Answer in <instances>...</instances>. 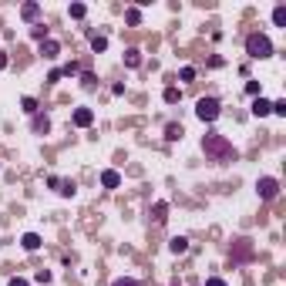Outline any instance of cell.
Segmentation results:
<instances>
[{
  "label": "cell",
  "instance_id": "obj_1",
  "mask_svg": "<svg viewBox=\"0 0 286 286\" xmlns=\"http://www.w3.org/2000/svg\"><path fill=\"white\" fill-rule=\"evenodd\" d=\"M202 152L209 162H219V165H226V162H236V148H232V142H229L226 135L212 132L202 138Z\"/></svg>",
  "mask_w": 286,
  "mask_h": 286
},
{
  "label": "cell",
  "instance_id": "obj_2",
  "mask_svg": "<svg viewBox=\"0 0 286 286\" xmlns=\"http://www.w3.org/2000/svg\"><path fill=\"white\" fill-rule=\"evenodd\" d=\"M246 54L252 57V61H263V57L273 54V40H269L266 34H249L246 37Z\"/></svg>",
  "mask_w": 286,
  "mask_h": 286
},
{
  "label": "cell",
  "instance_id": "obj_3",
  "mask_svg": "<svg viewBox=\"0 0 286 286\" xmlns=\"http://www.w3.org/2000/svg\"><path fill=\"white\" fill-rule=\"evenodd\" d=\"M195 114H199V121H215V118L222 114L219 98H199V101H195Z\"/></svg>",
  "mask_w": 286,
  "mask_h": 286
},
{
  "label": "cell",
  "instance_id": "obj_4",
  "mask_svg": "<svg viewBox=\"0 0 286 286\" xmlns=\"http://www.w3.org/2000/svg\"><path fill=\"white\" fill-rule=\"evenodd\" d=\"M256 195H259L263 202H273V199L280 195V179H273V175H263V179L256 182Z\"/></svg>",
  "mask_w": 286,
  "mask_h": 286
},
{
  "label": "cell",
  "instance_id": "obj_5",
  "mask_svg": "<svg viewBox=\"0 0 286 286\" xmlns=\"http://www.w3.org/2000/svg\"><path fill=\"white\" fill-rule=\"evenodd\" d=\"M229 256H232V263H249V259H252V243H249V239H232Z\"/></svg>",
  "mask_w": 286,
  "mask_h": 286
},
{
  "label": "cell",
  "instance_id": "obj_6",
  "mask_svg": "<svg viewBox=\"0 0 286 286\" xmlns=\"http://www.w3.org/2000/svg\"><path fill=\"white\" fill-rule=\"evenodd\" d=\"M71 121H74L77 128H88V125L95 121V111H91V108H77V111H74V118H71Z\"/></svg>",
  "mask_w": 286,
  "mask_h": 286
},
{
  "label": "cell",
  "instance_id": "obj_7",
  "mask_svg": "<svg viewBox=\"0 0 286 286\" xmlns=\"http://www.w3.org/2000/svg\"><path fill=\"white\" fill-rule=\"evenodd\" d=\"M101 185H105V189H118V185H121V175L114 169H105L101 172Z\"/></svg>",
  "mask_w": 286,
  "mask_h": 286
},
{
  "label": "cell",
  "instance_id": "obj_8",
  "mask_svg": "<svg viewBox=\"0 0 286 286\" xmlns=\"http://www.w3.org/2000/svg\"><path fill=\"white\" fill-rule=\"evenodd\" d=\"M165 219H169V202H155V206H152V222H155V226H162Z\"/></svg>",
  "mask_w": 286,
  "mask_h": 286
},
{
  "label": "cell",
  "instance_id": "obj_9",
  "mask_svg": "<svg viewBox=\"0 0 286 286\" xmlns=\"http://www.w3.org/2000/svg\"><path fill=\"white\" fill-rule=\"evenodd\" d=\"M169 252H175V256L189 252V239H185V236H172L169 239Z\"/></svg>",
  "mask_w": 286,
  "mask_h": 286
},
{
  "label": "cell",
  "instance_id": "obj_10",
  "mask_svg": "<svg viewBox=\"0 0 286 286\" xmlns=\"http://www.w3.org/2000/svg\"><path fill=\"white\" fill-rule=\"evenodd\" d=\"M40 54H44V57H57V54H61V44H57L54 37L40 40Z\"/></svg>",
  "mask_w": 286,
  "mask_h": 286
},
{
  "label": "cell",
  "instance_id": "obj_11",
  "mask_svg": "<svg viewBox=\"0 0 286 286\" xmlns=\"http://www.w3.org/2000/svg\"><path fill=\"white\" fill-rule=\"evenodd\" d=\"M182 135H185V128H182L179 121H169V125H165V138H169V142H182Z\"/></svg>",
  "mask_w": 286,
  "mask_h": 286
},
{
  "label": "cell",
  "instance_id": "obj_12",
  "mask_svg": "<svg viewBox=\"0 0 286 286\" xmlns=\"http://www.w3.org/2000/svg\"><path fill=\"white\" fill-rule=\"evenodd\" d=\"M34 132H37V135H47V132H51V118H47V114H34Z\"/></svg>",
  "mask_w": 286,
  "mask_h": 286
},
{
  "label": "cell",
  "instance_id": "obj_13",
  "mask_svg": "<svg viewBox=\"0 0 286 286\" xmlns=\"http://www.w3.org/2000/svg\"><path fill=\"white\" fill-rule=\"evenodd\" d=\"M20 17L24 20H37L40 17V3H24V7H20Z\"/></svg>",
  "mask_w": 286,
  "mask_h": 286
},
{
  "label": "cell",
  "instance_id": "obj_14",
  "mask_svg": "<svg viewBox=\"0 0 286 286\" xmlns=\"http://www.w3.org/2000/svg\"><path fill=\"white\" fill-rule=\"evenodd\" d=\"M252 114H256V118H266L269 114V101L266 98H256V101H252Z\"/></svg>",
  "mask_w": 286,
  "mask_h": 286
},
{
  "label": "cell",
  "instance_id": "obj_15",
  "mask_svg": "<svg viewBox=\"0 0 286 286\" xmlns=\"http://www.w3.org/2000/svg\"><path fill=\"white\" fill-rule=\"evenodd\" d=\"M20 243H24V249H27V252H34V249H40V236H37V232H27Z\"/></svg>",
  "mask_w": 286,
  "mask_h": 286
},
{
  "label": "cell",
  "instance_id": "obj_16",
  "mask_svg": "<svg viewBox=\"0 0 286 286\" xmlns=\"http://www.w3.org/2000/svg\"><path fill=\"white\" fill-rule=\"evenodd\" d=\"M125 64H128V68H138V64H142V51H138V47H128V51H125Z\"/></svg>",
  "mask_w": 286,
  "mask_h": 286
},
{
  "label": "cell",
  "instance_id": "obj_17",
  "mask_svg": "<svg viewBox=\"0 0 286 286\" xmlns=\"http://www.w3.org/2000/svg\"><path fill=\"white\" fill-rule=\"evenodd\" d=\"M57 192H61L64 199H71V195H74V192H77V185H74V182H71V179H61V189H57Z\"/></svg>",
  "mask_w": 286,
  "mask_h": 286
},
{
  "label": "cell",
  "instance_id": "obj_18",
  "mask_svg": "<svg viewBox=\"0 0 286 286\" xmlns=\"http://www.w3.org/2000/svg\"><path fill=\"white\" fill-rule=\"evenodd\" d=\"M273 24H276V27H286V7H283V3L273 10Z\"/></svg>",
  "mask_w": 286,
  "mask_h": 286
},
{
  "label": "cell",
  "instance_id": "obj_19",
  "mask_svg": "<svg viewBox=\"0 0 286 286\" xmlns=\"http://www.w3.org/2000/svg\"><path fill=\"white\" fill-rule=\"evenodd\" d=\"M165 105H175V101H179V98H182V91H179V88H165Z\"/></svg>",
  "mask_w": 286,
  "mask_h": 286
},
{
  "label": "cell",
  "instance_id": "obj_20",
  "mask_svg": "<svg viewBox=\"0 0 286 286\" xmlns=\"http://www.w3.org/2000/svg\"><path fill=\"white\" fill-rule=\"evenodd\" d=\"M68 14H71L74 20H81L84 14H88V7H84V3H71V10H68Z\"/></svg>",
  "mask_w": 286,
  "mask_h": 286
},
{
  "label": "cell",
  "instance_id": "obj_21",
  "mask_svg": "<svg viewBox=\"0 0 286 286\" xmlns=\"http://www.w3.org/2000/svg\"><path fill=\"white\" fill-rule=\"evenodd\" d=\"M179 77H182L185 84H189V81H195V68H192V64H185V68L179 71Z\"/></svg>",
  "mask_w": 286,
  "mask_h": 286
},
{
  "label": "cell",
  "instance_id": "obj_22",
  "mask_svg": "<svg viewBox=\"0 0 286 286\" xmlns=\"http://www.w3.org/2000/svg\"><path fill=\"white\" fill-rule=\"evenodd\" d=\"M20 108H24L27 114H37V101H34V98H24V101H20Z\"/></svg>",
  "mask_w": 286,
  "mask_h": 286
},
{
  "label": "cell",
  "instance_id": "obj_23",
  "mask_svg": "<svg viewBox=\"0 0 286 286\" xmlns=\"http://www.w3.org/2000/svg\"><path fill=\"white\" fill-rule=\"evenodd\" d=\"M34 283H40V286H47V283H51V269H40L37 276H34Z\"/></svg>",
  "mask_w": 286,
  "mask_h": 286
},
{
  "label": "cell",
  "instance_id": "obj_24",
  "mask_svg": "<svg viewBox=\"0 0 286 286\" xmlns=\"http://www.w3.org/2000/svg\"><path fill=\"white\" fill-rule=\"evenodd\" d=\"M105 47H108V40H105V37H95V40H91V51H95V54H101Z\"/></svg>",
  "mask_w": 286,
  "mask_h": 286
},
{
  "label": "cell",
  "instance_id": "obj_25",
  "mask_svg": "<svg viewBox=\"0 0 286 286\" xmlns=\"http://www.w3.org/2000/svg\"><path fill=\"white\" fill-rule=\"evenodd\" d=\"M125 17H128V24H142V10H138V7H132Z\"/></svg>",
  "mask_w": 286,
  "mask_h": 286
},
{
  "label": "cell",
  "instance_id": "obj_26",
  "mask_svg": "<svg viewBox=\"0 0 286 286\" xmlns=\"http://www.w3.org/2000/svg\"><path fill=\"white\" fill-rule=\"evenodd\" d=\"M111 286H138V280H132V276H118Z\"/></svg>",
  "mask_w": 286,
  "mask_h": 286
},
{
  "label": "cell",
  "instance_id": "obj_27",
  "mask_svg": "<svg viewBox=\"0 0 286 286\" xmlns=\"http://www.w3.org/2000/svg\"><path fill=\"white\" fill-rule=\"evenodd\" d=\"M81 81H84V88H95V84H98V77L91 74V71H84V74H81Z\"/></svg>",
  "mask_w": 286,
  "mask_h": 286
},
{
  "label": "cell",
  "instance_id": "obj_28",
  "mask_svg": "<svg viewBox=\"0 0 286 286\" xmlns=\"http://www.w3.org/2000/svg\"><path fill=\"white\" fill-rule=\"evenodd\" d=\"M77 71H81V68H77L74 61H71V64H64V68H61V74H68V77H71V74H77Z\"/></svg>",
  "mask_w": 286,
  "mask_h": 286
},
{
  "label": "cell",
  "instance_id": "obj_29",
  "mask_svg": "<svg viewBox=\"0 0 286 286\" xmlns=\"http://www.w3.org/2000/svg\"><path fill=\"white\" fill-rule=\"evenodd\" d=\"M34 37H37V40H47V27H44V24H37V27H34Z\"/></svg>",
  "mask_w": 286,
  "mask_h": 286
},
{
  "label": "cell",
  "instance_id": "obj_30",
  "mask_svg": "<svg viewBox=\"0 0 286 286\" xmlns=\"http://www.w3.org/2000/svg\"><path fill=\"white\" fill-rule=\"evenodd\" d=\"M246 91H249V95H259L263 88H259V81H249V84H246Z\"/></svg>",
  "mask_w": 286,
  "mask_h": 286
},
{
  "label": "cell",
  "instance_id": "obj_31",
  "mask_svg": "<svg viewBox=\"0 0 286 286\" xmlns=\"http://www.w3.org/2000/svg\"><path fill=\"white\" fill-rule=\"evenodd\" d=\"M206 286H229L226 280H219V276H209V280H206Z\"/></svg>",
  "mask_w": 286,
  "mask_h": 286
},
{
  "label": "cell",
  "instance_id": "obj_32",
  "mask_svg": "<svg viewBox=\"0 0 286 286\" xmlns=\"http://www.w3.org/2000/svg\"><path fill=\"white\" fill-rule=\"evenodd\" d=\"M61 77H64V74H61V71H57V68H54V71H51V74H47V81H51V84H57V81H61Z\"/></svg>",
  "mask_w": 286,
  "mask_h": 286
},
{
  "label": "cell",
  "instance_id": "obj_33",
  "mask_svg": "<svg viewBox=\"0 0 286 286\" xmlns=\"http://www.w3.org/2000/svg\"><path fill=\"white\" fill-rule=\"evenodd\" d=\"M7 286H31V283H27V280H20V276H14V280H10Z\"/></svg>",
  "mask_w": 286,
  "mask_h": 286
},
{
  "label": "cell",
  "instance_id": "obj_34",
  "mask_svg": "<svg viewBox=\"0 0 286 286\" xmlns=\"http://www.w3.org/2000/svg\"><path fill=\"white\" fill-rule=\"evenodd\" d=\"M7 68V51H0V71Z\"/></svg>",
  "mask_w": 286,
  "mask_h": 286
}]
</instances>
